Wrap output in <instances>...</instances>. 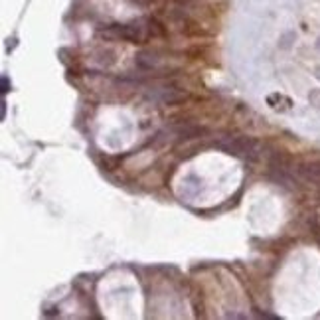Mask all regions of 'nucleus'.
I'll list each match as a JSON object with an SVG mask.
<instances>
[{"label":"nucleus","mask_w":320,"mask_h":320,"mask_svg":"<svg viewBox=\"0 0 320 320\" xmlns=\"http://www.w3.org/2000/svg\"><path fill=\"white\" fill-rule=\"evenodd\" d=\"M216 148H220L226 154H233L245 160H259L263 156V142L251 137H228L222 138L214 144Z\"/></svg>","instance_id":"obj_1"},{"label":"nucleus","mask_w":320,"mask_h":320,"mask_svg":"<svg viewBox=\"0 0 320 320\" xmlns=\"http://www.w3.org/2000/svg\"><path fill=\"white\" fill-rule=\"evenodd\" d=\"M144 22H131V24H111L107 28H103L99 34L107 40H123V42H131V44H142L148 38V28Z\"/></svg>","instance_id":"obj_2"},{"label":"nucleus","mask_w":320,"mask_h":320,"mask_svg":"<svg viewBox=\"0 0 320 320\" xmlns=\"http://www.w3.org/2000/svg\"><path fill=\"white\" fill-rule=\"evenodd\" d=\"M150 99H154L160 105H174V103H180L186 99V93L180 91L178 87H170V85H164V87H156L150 91Z\"/></svg>","instance_id":"obj_3"},{"label":"nucleus","mask_w":320,"mask_h":320,"mask_svg":"<svg viewBox=\"0 0 320 320\" xmlns=\"http://www.w3.org/2000/svg\"><path fill=\"white\" fill-rule=\"evenodd\" d=\"M298 176L302 180L310 184H318L320 186V160H308V162H300L297 166Z\"/></svg>","instance_id":"obj_4"},{"label":"nucleus","mask_w":320,"mask_h":320,"mask_svg":"<svg viewBox=\"0 0 320 320\" xmlns=\"http://www.w3.org/2000/svg\"><path fill=\"white\" fill-rule=\"evenodd\" d=\"M135 64H137L140 69H144V71H152L154 68H158L160 58H158V54H156V51H152V49H144V51L137 54Z\"/></svg>","instance_id":"obj_5"},{"label":"nucleus","mask_w":320,"mask_h":320,"mask_svg":"<svg viewBox=\"0 0 320 320\" xmlns=\"http://www.w3.org/2000/svg\"><path fill=\"white\" fill-rule=\"evenodd\" d=\"M207 129L204 127H182L178 131V140H190V138H198L202 135H206Z\"/></svg>","instance_id":"obj_6"},{"label":"nucleus","mask_w":320,"mask_h":320,"mask_svg":"<svg viewBox=\"0 0 320 320\" xmlns=\"http://www.w3.org/2000/svg\"><path fill=\"white\" fill-rule=\"evenodd\" d=\"M6 91H8V77L4 75V77H2V93H6Z\"/></svg>","instance_id":"obj_7"},{"label":"nucleus","mask_w":320,"mask_h":320,"mask_svg":"<svg viewBox=\"0 0 320 320\" xmlns=\"http://www.w3.org/2000/svg\"><path fill=\"white\" fill-rule=\"evenodd\" d=\"M4 115H6V103L2 99V103H0V119H4Z\"/></svg>","instance_id":"obj_8"},{"label":"nucleus","mask_w":320,"mask_h":320,"mask_svg":"<svg viewBox=\"0 0 320 320\" xmlns=\"http://www.w3.org/2000/svg\"><path fill=\"white\" fill-rule=\"evenodd\" d=\"M316 47H318V49H320V38H318V40H316Z\"/></svg>","instance_id":"obj_9"}]
</instances>
